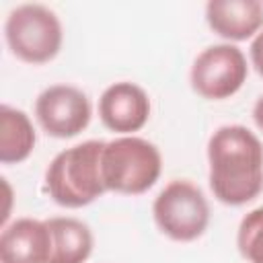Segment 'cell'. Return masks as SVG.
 I'll use <instances>...</instances> for the list:
<instances>
[{"label":"cell","instance_id":"1","mask_svg":"<svg viewBox=\"0 0 263 263\" xmlns=\"http://www.w3.org/2000/svg\"><path fill=\"white\" fill-rule=\"evenodd\" d=\"M210 189L220 203L245 205L263 191V144L245 125H222L208 140Z\"/></svg>","mask_w":263,"mask_h":263},{"label":"cell","instance_id":"2","mask_svg":"<svg viewBox=\"0 0 263 263\" xmlns=\"http://www.w3.org/2000/svg\"><path fill=\"white\" fill-rule=\"evenodd\" d=\"M103 140H86L53 156L45 171V191L62 208H84L107 193L101 173Z\"/></svg>","mask_w":263,"mask_h":263},{"label":"cell","instance_id":"3","mask_svg":"<svg viewBox=\"0 0 263 263\" xmlns=\"http://www.w3.org/2000/svg\"><path fill=\"white\" fill-rule=\"evenodd\" d=\"M101 173L107 191L142 195L154 187L162 173L160 150L138 136H119L105 142Z\"/></svg>","mask_w":263,"mask_h":263},{"label":"cell","instance_id":"4","mask_svg":"<svg viewBox=\"0 0 263 263\" xmlns=\"http://www.w3.org/2000/svg\"><path fill=\"white\" fill-rule=\"evenodd\" d=\"M6 43L21 62H51L64 41L62 23L53 10L43 4H21L12 8L4 23Z\"/></svg>","mask_w":263,"mask_h":263},{"label":"cell","instance_id":"5","mask_svg":"<svg viewBox=\"0 0 263 263\" xmlns=\"http://www.w3.org/2000/svg\"><path fill=\"white\" fill-rule=\"evenodd\" d=\"M152 216L158 230L171 240L191 242L210 224V203L197 185L187 179H175L156 195Z\"/></svg>","mask_w":263,"mask_h":263},{"label":"cell","instance_id":"6","mask_svg":"<svg viewBox=\"0 0 263 263\" xmlns=\"http://www.w3.org/2000/svg\"><path fill=\"white\" fill-rule=\"evenodd\" d=\"M247 76V58L232 43H218L199 51L189 72L191 88L208 101L230 99L242 88Z\"/></svg>","mask_w":263,"mask_h":263},{"label":"cell","instance_id":"7","mask_svg":"<svg viewBox=\"0 0 263 263\" xmlns=\"http://www.w3.org/2000/svg\"><path fill=\"white\" fill-rule=\"evenodd\" d=\"M90 101L72 84H51L35 101V117L51 138H74L90 123Z\"/></svg>","mask_w":263,"mask_h":263},{"label":"cell","instance_id":"8","mask_svg":"<svg viewBox=\"0 0 263 263\" xmlns=\"http://www.w3.org/2000/svg\"><path fill=\"white\" fill-rule=\"evenodd\" d=\"M99 117L103 125L121 136H134L150 119V99L136 82H115L99 99Z\"/></svg>","mask_w":263,"mask_h":263},{"label":"cell","instance_id":"9","mask_svg":"<svg viewBox=\"0 0 263 263\" xmlns=\"http://www.w3.org/2000/svg\"><path fill=\"white\" fill-rule=\"evenodd\" d=\"M51 232L45 220L18 218L0 234L2 263H49Z\"/></svg>","mask_w":263,"mask_h":263},{"label":"cell","instance_id":"10","mask_svg":"<svg viewBox=\"0 0 263 263\" xmlns=\"http://www.w3.org/2000/svg\"><path fill=\"white\" fill-rule=\"evenodd\" d=\"M205 21L222 39H255L263 31V4L257 0H210L205 4Z\"/></svg>","mask_w":263,"mask_h":263},{"label":"cell","instance_id":"11","mask_svg":"<svg viewBox=\"0 0 263 263\" xmlns=\"http://www.w3.org/2000/svg\"><path fill=\"white\" fill-rule=\"evenodd\" d=\"M51 232L49 263H84L92 253L90 228L72 216H55L45 220Z\"/></svg>","mask_w":263,"mask_h":263},{"label":"cell","instance_id":"12","mask_svg":"<svg viewBox=\"0 0 263 263\" xmlns=\"http://www.w3.org/2000/svg\"><path fill=\"white\" fill-rule=\"evenodd\" d=\"M35 127L29 115L10 105L0 107V162L18 164L35 148Z\"/></svg>","mask_w":263,"mask_h":263},{"label":"cell","instance_id":"13","mask_svg":"<svg viewBox=\"0 0 263 263\" xmlns=\"http://www.w3.org/2000/svg\"><path fill=\"white\" fill-rule=\"evenodd\" d=\"M236 247L249 263H263V205L251 210L240 220Z\"/></svg>","mask_w":263,"mask_h":263},{"label":"cell","instance_id":"14","mask_svg":"<svg viewBox=\"0 0 263 263\" xmlns=\"http://www.w3.org/2000/svg\"><path fill=\"white\" fill-rule=\"evenodd\" d=\"M251 64L255 66V70L263 76V31L257 33V37L251 41Z\"/></svg>","mask_w":263,"mask_h":263},{"label":"cell","instance_id":"15","mask_svg":"<svg viewBox=\"0 0 263 263\" xmlns=\"http://www.w3.org/2000/svg\"><path fill=\"white\" fill-rule=\"evenodd\" d=\"M253 119H255V125L263 132V95L257 99V103L253 107Z\"/></svg>","mask_w":263,"mask_h":263}]
</instances>
